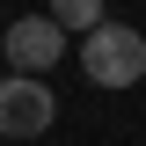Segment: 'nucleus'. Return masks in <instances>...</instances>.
<instances>
[{
  "instance_id": "f257e3e1",
  "label": "nucleus",
  "mask_w": 146,
  "mask_h": 146,
  "mask_svg": "<svg viewBox=\"0 0 146 146\" xmlns=\"http://www.w3.org/2000/svg\"><path fill=\"white\" fill-rule=\"evenodd\" d=\"M80 73H88L95 88H131L146 80V36L131 22H95L80 36Z\"/></svg>"
},
{
  "instance_id": "f03ea898",
  "label": "nucleus",
  "mask_w": 146,
  "mask_h": 146,
  "mask_svg": "<svg viewBox=\"0 0 146 146\" xmlns=\"http://www.w3.org/2000/svg\"><path fill=\"white\" fill-rule=\"evenodd\" d=\"M51 117H58V95L36 73H7L0 80V139H36V131H51Z\"/></svg>"
},
{
  "instance_id": "7ed1b4c3",
  "label": "nucleus",
  "mask_w": 146,
  "mask_h": 146,
  "mask_svg": "<svg viewBox=\"0 0 146 146\" xmlns=\"http://www.w3.org/2000/svg\"><path fill=\"white\" fill-rule=\"evenodd\" d=\"M0 51H7L15 73H51L58 58H66V29H58L51 15H15L7 36H0Z\"/></svg>"
},
{
  "instance_id": "20e7f679",
  "label": "nucleus",
  "mask_w": 146,
  "mask_h": 146,
  "mask_svg": "<svg viewBox=\"0 0 146 146\" xmlns=\"http://www.w3.org/2000/svg\"><path fill=\"white\" fill-rule=\"evenodd\" d=\"M51 22H58V29H80V36H88L95 22H102V0H51Z\"/></svg>"
}]
</instances>
